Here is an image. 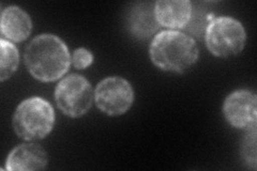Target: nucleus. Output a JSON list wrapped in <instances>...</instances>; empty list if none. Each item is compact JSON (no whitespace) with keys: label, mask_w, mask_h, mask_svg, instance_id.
<instances>
[{"label":"nucleus","mask_w":257,"mask_h":171,"mask_svg":"<svg viewBox=\"0 0 257 171\" xmlns=\"http://www.w3.org/2000/svg\"><path fill=\"white\" fill-rule=\"evenodd\" d=\"M25 63L36 79L51 83L69 71L71 56L66 43L59 37L44 34L36 37L28 44Z\"/></svg>","instance_id":"1"},{"label":"nucleus","mask_w":257,"mask_h":171,"mask_svg":"<svg viewBox=\"0 0 257 171\" xmlns=\"http://www.w3.org/2000/svg\"><path fill=\"white\" fill-rule=\"evenodd\" d=\"M152 63L159 69L183 73L198 59V48L191 36L177 30H165L158 34L149 47Z\"/></svg>","instance_id":"2"},{"label":"nucleus","mask_w":257,"mask_h":171,"mask_svg":"<svg viewBox=\"0 0 257 171\" xmlns=\"http://www.w3.org/2000/svg\"><path fill=\"white\" fill-rule=\"evenodd\" d=\"M54 124L53 106L39 96L23 101L13 116L15 134L27 141L43 139L53 131Z\"/></svg>","instance_id":"3"},{"label":"nucleus","mask_w":257,"mask_h":171,"mask_svg":"<svg viewBox=\"0 0 257 171\" xmlns=\"http://www.w3.org/2000/svg\"><path fill=\"white\" fill-rule=\"evenodd\" d=\"M245 40L246 35L242 24L229 16L213 18L205 32V41L209 52L221 58L242 52Z\"/></svg>","instance_id":"4"},{"label":"nucleus","mask_w":257,"mask_h":171,"mask_svg":"<svg viewBox=\"0 0 257 171\" xmlns=\"http://www.w3.org/2000/svg\"><path fill=\"white\" fill-rule=\"evenodd\" d=\"M93 97L94 92L89 81L77 74L60 80L55 90L58 108L71 118H79L87 113L91 108Z\"/></svg>","instance_id":"5"},{"label":"nucleus","mask_w":257,"mask_h":171,"mask_svg":"<svg viewBox=\"0 0 257 171\" xmlns=\"http://www.w3.org/2000/svg\"><path fill=\"white\" fill-rule=\"evenodd\" d=\"M94 101L102 112L108 116H120L130 109L133 104V88L122 77H107L96 86Z\"/></svg>","instance_id":"6"},{"label":"nucleus","mask_w":257,"mask_h":171,"mask_svg":"<svg viewBox=\"0 0 257 171\" xmlns=\"http://www.w3.org/2000/svg\"><path fill=\"white\" fill-rule=\"evenodd\" d=\"M224 116L228 123L238 128L256 126L257 97L250 90H237L230 93L223 106Z\"/></svg>","instance_id":"7"},{"label":"nucleus","mask_w":257,"mask_h":171,"mask_svg":"<svg viewBox=\"0 0 257 171\" xmlns=\"http://www.w3.org/2000/svg\"><path fill=\"white\" fill-rule=\"evenodd\" d=\"M48 162L46 151L38 143H23L14 148L6 161L9 171H31L45 169Z\"/></svg>","instance_id":"8"},{"label":"nucleus","mask_w":257,"mask_h":171,"mask_svg":"<svg viewBox=\"0 0 257 171\" xmlns=\"http://www.w3.org/2000/svg\"><path fill=\"white\" fill-rule=\"evenodd\" d=\"M192 3L188 0H160L155 4L159 25L171 29H183L192 14Z\"/></svg>","instance_id":"9"},{"label":"nucleus","mask_w":257,"mask_h":171,"mask_svg":"<svg viewBox=\"0 0 257 171\" xmlns=\"http://www.w3.org/2000/svg\"><path fill=\"white\" fill-rule=\"evenodd\" d=\"M2 34L8 41L23 42L32 31V22L28 13L16 6L8 7L2 13Z\"/></svg>","instance_id":"10"},{"label":"nucleus","mask_w":257,"mask_h":171,"mask_svg":"<svg viewBox=\"0 0 257 171\" xmlns=\"http://www.w3.org/2000/svg\"><path fill=\"white\" fill-rule=\"evenodd\" d=\"M127 21L130 31L140 39L154 35L160 27L155 13V4L151 3L134 6L128 13Z\"/></svg>","instance_id":"11"},{"label":"nucleus","mask_w":257,"mask_h":171,"mask_svg":"<svg viewBox=\"0 0 257 171\" xmlns=\"http://www.w3.org/2000/svg\"><path fill=\"white\" fill-rule=\"evenodd\" d=\"M2 57H0V80L9 79L18 70L20 56L16 46L4 38L0 40Z\"/></svg>","instance_id":"12"},{"label":"nucleus","mask_w":257,"mask_h":171,"mask_svg":"<svg viewBox=\"0 0 257 171\" xmlns=\"http://www.w3.org/2000/svg\"><path fill=\"white\" fill-rule=\"evenodd\" d=\"M213 18H210V14L205 11L204 8L192 7V14L191 19L188 23V25L184 27L187 31H189L192 36L202 38L205 37L206 29L209 25V23L211 22Z\"/></svg>","instance_id":"13"},{"label":"nucleus","mask_w":257,"mask_h":171,"mask_svg":"<svg viewBox=\"0 0 257 171\" xmlns=\"http://www.w3.org/2000/svg\"><path fill=\"white\" fill-rule=\"evenodd\" d=\"M246 134L242 143V155L248 166L253 169L256 168V126L247 128Z\"/></svg>","instance_id":"14"},{"label":"nucleus","mask_w":257,"mask_h":171,"mask_svg":"<svg viewBox=\"0 0 257 171\" xmlns=\"http://www.w3.org/2000/svg\"><path fill=\"white\" fill-rule=\"evenodd\" d=\"M92 61H93L92 54L83 47H80V48H78V50H76L73 53V57H72V62H73V66L78 70H83V69L90 67Z\"/></svg>","instance_id":"15"}]
</instances>
